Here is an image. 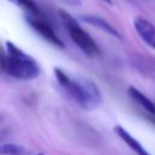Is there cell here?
Segmentation results:
<instances>
[{
    "mask_svg": "<svg viewBox=\"0 0 155 155\" xmlns=\"http://www.w3.org/2000/svg\"><path fill=\"white\" fill-rule=\"evenodd\" d=\"M81 19L84 21V22H86V23H88V24H91L92 27H96V28H98V29H101L102 31H104L105 34H109V35H111L113 38H116V39H119V40H121L122 38H121V35H120V33L109 23V22H107L105 19H103V18H101V17H98V16H94V15H88V16H82L81 17Z\"/></svg>",
    "mask_w": 155,
    "mask_h": 155,
    "instance_id": "cell-7",
    "label": "cell"
},
{
    "mask_svg": "<svg viewBox=\"0 0 155 155\" xmlns=\"http://www.w3.org/2000/svg\"><path fill=\"white\" fill-rule=\"evenodd\" d=\"M133 27L142 41L150 48L155 50V24L149 19L138 16L133 19Z\"/></svg>",
    "mask_w": 155,
    "mask_h": 155,
    "instance_id": "cell-5",
    "label": "cell"
},
{
    "mask_svg": "<svg viewBox=\"0 0 155 155\" xmlns=\"http://www.w3.org/2000/svg\"><path fill=\"white\" fill-rule=\"evenodd\" d=\"M59 17L70 36L73 42L88 57H97L99 56L101 51L96 41L91 38V35L79 24V22L67 11L58 10Z\"/></svg>",
    "mask_w": 155,
    "mask_h": 155,
    "instance_id": "cell-3",
    "label": "cell"
},
{
    "mask_svg": "<svg viewBox=\"0 0 155 155\" xmlns=\"http://www.w3.org/2000/svg\"><path fill=\"white\" fill-rule=\"evenodd\" d=\"M1 67L6 74L18 80L30 81L40 75V65L38 62L11 41L6 42V51L1 58Z\"/></svg>",
    "mask_w": 155,
    "mask_h": 155,
    "instance_id": "cell-2",
    "label": "cell"
},
{
    "mask_svg": "<svg viewBox=\"0 0 155 155\" xmlns=\"http://www.w3.org/2000/svg\"><path fill=\"white\" fill-rule=\"evenodd\" d=\"M103 1H104V2H107V4H110V5L113 4V1H111V0H103Z\"/></svg>",
    "mask_w": 155,
    "mask_h": 155,
    "instance_id": "cell-11",
    "label": "cell"
},
{
    "mask_svg": "<svg viewBox=\"0 0 155 155\" xmlns=\"http://www.w3.org/2000/svg\"><path fill=\"white\" fill-rule=\"evenodd\" d=\"M25 149L22 145L15 143H4L1 144V154L2 155H22Z\"/></svg>",
    "mask_w": 155,
    "mask_h": 155,
    "instance_id": "cell-10",
    "label": "cell"
},
{
    "mask_svg": "<svg viewBox=\"0 0 155 155\" xmlns=\"http://www.w3.org/2000/svg\"><path fill=\"white\" fill-rule=\"evenodd\" d=\"M128 94L131 96V98L137 103L139 104L147 113L151 114V115H155V103L148 97L145 96L142 91H139L137 87L134 86H130L128 87Z\"/></svg>",
    "mask_w": 155,
    "mask_h": 155,
    "instance_id": "cell-8",
    "label": "cell"
},
{
    "mask_svg": "<svg viewBox=\"0 0 155 155\" xmlns=\"http://www.w3.org/2000/svg\"><path fill=\"white\" fill-rule=\"evenodd\" d=\"M13 4H16L18 7L27 11L29 15H41L40 8L38 7L36 2L34 0H11Z\"/></svg>",
    "mask_w": 155,
    "mask_h": 155,
    "instance_id": "cell-9",
    "label": "cell"
},
{
    "mask_svg": "<svg viewBox=\"0 0 155 155\" xmlns=\"http://www.w3.org/2000/svg\"><path fill=\"white\" fill-rule=\"evenodd\" d=\"M114 131H115V133L122 139V142L130 147V149H131L133 153H136L137 155H150V154L145 150V148H144L126 128H124V127L120 126V125H116V126L114 127Z\"/></svg>",
    "mask_w": 155,
    "mask_h": 155,
    "instance_id": "cell-6",
    "label": "cell"
},
{
    "mask_svg": "<svg viewBox=\"0 0 155 155\" xmlns=\"http://www.w3.org/2000/svg\"><path fill=\"white\" fill-rule=\"evenodd\" d=\"M25 21H27L28 25L36 34H39L44 40H46L47 42L52 44L56 47L64 48V42L62 41V39L54 31L52 25L41 15H29V13H27L25 15Z\"/></svg>",
    "mask_w": 155,
    "mask_h": 155,
    "instance_id": "cell-4",
    "label": "cell"
},
{
    "mask_svg": "<svg viewBox=\"0 0 155 155\" xmlns=\"http://www.w3.org/2000/svg\"><path fill=\"white\" fill-rule=\"evenodd\" d=\"M54 78L65 93L81 108L92 110L102 103V93L98 86L86 78H71L61 68H53Z\"/></svg>",
    "mask_w": 155,
    "mask_h": 155,
    "instance_id": "cell-1",
    "label": "cell"
}]
</instances>
